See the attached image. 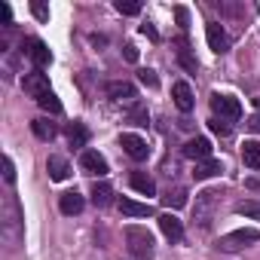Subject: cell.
Here are the masks:
<instances>
[{
	"label": "cell",
	"mask_w": 260,
	"mask_h": 260,
	"mask_svg": "<svg viewBox=\"0 0 260 260\" xmlns=\"http://www.w3.org/2000/svg\"><path fill=\"white\" fill-rule=\"evenodd\" d=\"M175 16H178V22H181V28H187V22H190V16H187V10H184V7H178V10H175Z\"/></svg>",
	"instance_id": "37"
},
{
	"label": "cell",
	"mask_w": 260,
	"mask_h": 260,
	"mask_svg": "<svg viewBox=\"0 0 260 260\" xmlns=\"http://www.w3.org/2000/svg\"><path fill=\"white\" fill-rule=\"evenodd\" d=\"M125 242L135 260H150L153 257V236L144 226H125Z\"/></svg>",
	"instance_id": "2"
},
{
	"label": "cell",
	"mask_w": 260,
	"mask_h": 260,
	"mask_svg": "<svg viewBox=\"0 0 260 260\" xmlns=\"http://www.w3.org/2000/svg\"><path fill=\"white\" fill-rule=\"evenodd\" d=\"M31 13H34V16H37L40 22H46V19H49V10H46V7L40 4V0H34V4H31Z\"/></svg>",
	"instance_id": "34"
},
{
	"label": "cell",
	"mask_w": 260,
	"mask_h": 260,
	"mask_svg": "<svg viewBox=\"0 0 260 260\" xmlns=\"http://www.w3.org/2000/svg\"><path fill=\"white\" fill-rule=\"evenodd\" d=\"M220 172H223V169H220L217 159H202V162H196L193 178H196V181H205V178H214V175H220Z\"/></svg>",
	"instance_id": "20"
},
{
	"label": "cell",
	"mask_w": 260,
	"mask_h": 260,
	"mask_svg": "<svg viewBox=\"0 0 260 260\" xmlns=\"http://www.w3.org/2000/svg\"><path fill=\"white\" fill-rule=\"evenodd\" d=\"M251 242H260V230H251V226H245V230L226 233V236L217 242V248H220V251H242V248H248Z\"/></svg>",
	"instance_id": "5"
},
{
	"label": "cell",
	"mask_w": 260,
	"mask_h": 260,
	"mask_svg": "<svg viewBox=\"0 0 260 260\" xmlns=\"http://www.w3.org/2000/svg\"><path fill=\"white\" fill-rule=\"evenodd\" d=\"M28 55L34 58L37 71H43V68H49V64H52V52H49V46H46V43H40V40H31V49H28Z\"/></svg>",
	"instance_id": "15"
},
{
	"label": "cell",
	"mask_w": 260,
	"mask_h": 260,
	"mask_svg": "<svg viewBox=\"0 0 260 260\" xmlns=\"http://www.w3.org/2000/svg\"><path fill=\"white\" fill-rule=\"evenodd\" d=\"M4 181H7L10 187L16 184V166H13V159H10V156H4Z\"/></svg>",
	"instance_id": "31"
},
{
	"label": "cell",
	"mask_w": 260,
	"mask_h": 260,
	"mask_svg": "<svg viewBox=\"0 0 260 260\" xmlns=\"http://www.w3.org/2000/svg\"><path fill=\"white\" fill-rule=\"evenodd\" d=\"M220 16H230V19H239V16H245V10L239 7V4H230V0H214L211 4Z\"/></svg>",
	"instance_id": "26"
},
{
	"label": "cell",
	"mask_w": 260,
	"mask_h": 260,
	"mask_svg": "<svg viewBox=\"0 0 260 260\" xmlns=\"http://www.w3.org/2000/svg\"><path fill=\"white\" fill-rule=\"evenodd\" d=\"M208 125H211V132H217V135H230V122L226 119H208Z\"/></svg>",
	"instance_id": "32"
},
{
	"label": "cell",
	"mask_w": 260,
	"mask_h": 260,
	"mask_svg": "<svg viewBox=\"0 0 260 260\" xmlns=\"http://www.w3.org/2000/svg\"><path fill=\"white\" fill-rule=\"evenodd\" d=\"M22 86H25V92L31 95V98H43V95H49V80H46V74H40V71H34V74H25V80H22Z\"/></svg>",
	"instance_id": "7"
},
{
	"label": "cell",
	"mask_w": 260,
	"mask_h": 260,
	"mask_svg": "<svg viewBox=\"0 0 260 260\" xmlns=\"http://www.w3.org/2000/svg\"><path fill=\"white\" fill-rule=\"evenodd\" d=\"M254 104H257V116H251V128L260 132V98H254Z\"/></svg>",
	"instance_id": "38"
},
{
	"label": "cell",
	"mask_w": 260,
	"mask_h": 260,
	"mask_svg": "<svg viewBox=\"0 0 260 260\" xmlns=\"http://www.w3.org/2000/svg\"><path fill=\"white\" fill-rule=\"evenodd\" d=\"M0 236L10 248H19L22 245V236H25V220H22V208H19V199L16 196H4V205H0Z\"/></svg>",
	"instance_id": "1"
},
{
	"label": "cell",
	"mask_w": 260,
	"mask_h": 260,
	"mask_svg": "<svg viewBox=\"0 0 260 260\" xmlns=\"http://www.w3.org/2000/svg\"><path fill=\"white\" fill-rule=\"evenodd\" d=\"M122 55H125L128 61H138V49H135L132 43H125V46H122Z\"/></svg>",
	"instance_id": "36"
},
{
	"label": "cell",
	"mask_w": 260,
	"mask_h": 260,
	"mask_svg": "<svg viewBox=\"0 0 260 260\" xmlns=\"http://www.w3.org/2000/svg\"><path fill=\"white\" fill-rule=\"evenodd\" d=\"M132 187H135L138 193H144V196H153V193H156L153 178H150V175H144V172H135V175H132Z\"/></svg>",
	"instance_id": "23"
},
{
	"label": "cell",
	"mask_w": 260,
	"mask_h": 260,
	"mask_svg": "<svg viewBox=\"0 0 260 260\" xmlns=\"http://www.w3.org/2000/svg\"><path fill=\"white\" fill-rule=\"evenodd\" d=\"M128 119H132L135 125H141V128H144V125L150 122V113H147V107H141V104H135V107H132V113H128Z\"/></svg>",
	"instance_id": "29"
},
{
	"label": "cell",
	"mask_w": 260,
	"mask_h": 260,
	"mask_svg": "<svg viewBox=\"0 0 260 260\" xmlns=\"http://www.w3.org/2000/svg\"><path fill=\"white\" fill-rule=\"evenodd\" d=\"M31 128H34V135H37L40 141H52V138H55V132H58L55 122H49L46 116H37V119L31 122Z\"/></svg>",
	"instance_id": "18"
},
{
	"label": "cell",
	"mask_w": 260,
	"mask_h": 260,
	"mask_svg": "<svg viewBox=\"0 0 260 260\" xmlns=\"http://www.w3.org/2000/svg\"><path fill=\"white\" fill-rule=\"evenodd\" d=\"M46 172H49V178H52V181H68L71 166H68V159H64V156H49Z\"/></svg>",
	"instance_id": "17"
},
{
	"label": "cell",
	"mask_w": 260,
	"mask_h": 260,
	"mask_svg": "<svg viewBox=\"0 0 260 260\" xmlns=\"http://www.w3.org/2000/svg\"><path fill=\"white\" fill-rule=\"evenodd\" d=\"M119 211L128 214V217H150L153 205H144V202H135V199H119Z\"/></svg>",
	"instance_id": "16"
},
{
	"label": "cell",
	"mask_w": 260,
	"mask_h": 260,
	"mask_svg": "<svg viewBox=\"0 0 260 260\" xmlns=\"http://www.w3.org/2000/svg\"><path fill=\"white\" fill-rule=\"evenodd\" d=\"M80 166H83L89 175H98V178H101V175H107V159H104L98 150H86V153H83V159H80Z\"/></svg>",
	"instance_id": "11"
},
{
	"label": "cell",
	"mask_w": 260,
	"mask_h": 260,
	"mask_svg": "<svg viewBox=\"0 0 260 260\" xmlns=\"http://www.w3.org/2000/svg\"><path fill=\"white\" fill-rule=\"evenodd\" d=\"M138 80H141V83H144V86H150V89H153V86H156V83H159V80H156V74H153V71H150V68H144V71H141V74H138Z\"/></svg>",
	"instance_id": "33"
},
{
	"label": "cell",
	"mask_w": 260,
	"mask_h": 260,
	"mask_svg": "<svg viewBox=\"0 0 260 260\" xmlns=\"http://www.w3.org/2000/svg\"><path fill=\"white\" fill-rule=\"evenodd\" d=\"M86 141H89V128L83 122H71L68 125V144L71 147H86Z\"/></svg>",
	"instance_id": "19"
},
{
	"label": "cell",
	"mask_w": 260,
	"mask_h": 260,
	"mask_svg": "<svg viewBox=\"0 0 260 260\" xmlns=\"http://www.w3.org/2000/svg\"><path fill=\"white\" fill-rule=\"evenodd\" d=\"M119 147L132 156L135 162H141V159H147V153H150V147H147V141L144 138H138V135H119Z\"/></svg>",
	"instance_id": "6"
},
{
	"label": "cell",
	"mask_w": 260,
	"mask_h": 260,
	"mask_svg": "<svg viewBox=\"0 0 260 260\" xmlns=\"http://www.w3.org/2000/svg\"><path fill=\"white\" fill-rule=\"evenodd\" d=\"M236 211H239V214H245V217H257V220H260V202H254V199L239 202V205H236Z\"/></svg>",
	"instance_id": "28"
},
{
	"label": "cell",
	"mask_w": 260,
	"mask_h": 260,
	"mask_svg": "<svg viewBox=\"0 0 260 260\" xmlns=\"http://www.w3.org/2000/svg\"><path fill=\"white\" fill-rule=\"evenodd\" d=\"M217 199H220V193H217V190H202V193L196 196L193 220H196L199 226H208V223H211V217H214V208H217Z\"/></svg>",
	"instance_id": "3"
},
{
	"label": "cell",
	"mask_w": 260,
	"mask_h": 260,
	"mask_svg": "<svg viewBox=\"0 0 260 260\" xmlns=\"http://www.w3.org/2000/svg\"><path fill=\"white\" fill-rule=\"evenodd\" d=\"M141 34H144V37H150V40H153V43H156V40H159V34H156V28H153V25H150V22H144V25H141Z\"/></svg>",
	"instance_id": "35"
},
{
	"label": "cell",
	"mask_w": 260,
	"mask_h": 260,
	"mask_svg": "<svg viewBox=\"0 0 260 260\" xmlns=\"http://www.w3.org/2000/svg\"><path fill=\"white\" fill-rule=\"evenodd\" d=\"M211 110H214L217 119H226V122H233V119L242 116V104H239V98H233V95H220V92L211 95Z\"/></svg>",
	"instance_id": "4"
},
{
	"label": "cell",
	"mask_w": 260,
	"mask_h": 260,
	"mask_svg": "<svg viewBox=\"0 0 260 260\" xmlns=\"http://www.w3.org/2000/svg\"><path fill=\"white\" fill-rule=\"evenodd\" d=\"M110 202H113V190L107 184H95L92 187V205L95 208H107Z\"/></svg>",
	"instance_id": "22"
},
{
	"label": "cell",
	"mask_w": 260,
	"mask_h": 260,
	"mask_svg": "<svg viewBox=\"0 0 260 260\" xmlns=\"http://www.w3.org/2000/svg\"><path fill=\"white\" fill-rule=\"evenodd\" d=\"M184 156H187V159H196V162L211 159V141H208V138H190V141L184 144Z\"/></svg>",
	"instance_id": "9"
},
{
	"label": "cell",
	"mask_w": 260,
	"mask_h": 260,
	"mask_svg": "<svg viewBox=\"0 0 260 260\" xmlns=\"http://www.w3.org/2000/svg\"><path fill=\"white\" fill-rule=\"evenodd\" d=\"M178 58H181V64H184L190 74H196V71H199V61L190 55V46H187V40H181V43H178Z\"/></svg>",
	"instance_id": "25"
},
{
	"label": "cell",
	"mask_w": 260,
	"mask_h": 260,
	"mask_svg": "<svg viewBox=\"0 0 260 260\" xmlns=\"http://www.w3.org/2000/svg\"><path fill=\"white\" fill-rule=\"evenodd\" d=\"M159 230H162L166 239H172V242H181V239H184V223H181L175 214H159Z\"/></svg>",
	"instance_id": "13"
},
{
	"label": "cell",
	"mask_w": 260,
	"mask_h": 260,
	"mask_svg": "<svg viewBox=\"0 0 260 260\" xmlns=\"http://www.w3.org/2000/svg\"><path fill=\"white\" fill-rule=\"evenodd\" d=\"M116 13H122V16H138L141 13V4H138V0H116Z\"/></svg>",
	"instance_id": "27"
},
{
	"label": "cell",
	"mask_w": 260,
	"mask_h": 260,
	"mask_svg": "<svg viewBox=\"0 0 260 260\" xmlns=\"http://www.w3.org/2000/svg\"><path fill=\"white\" fill-rule=\"evenodd\" d=\"M37 104H40L43 110H49V113H61V101H58V98H55L52 92H49V95H43V98H40Z\"/></svg>",
	"instance_id": "30"
},
{
	"label": "cell",
	"mask_w": 260,
	"mask_h": 260,
	"mask_svg": "<svg viewBox=\"0 0 260 260\" xmlns=\"http://www.w3.org/2000/svg\"><path fill=\"white\" fill-rule=\"evenodd\" d=\"M172 98H175V104H178L181 113H190V110H193V89H190V83L178 80V83L172 86Z\"/></svg>",
	"instance_id": "10"
},
{
	"label": "cell",
	"mask_w": 260,
	"mask_h": 260,
	"mask_svg": "<svg viewBox=\"0 0 260 260\" xmlns=\"http://www.w3.org/2000/svg\"><path fill=\"white\" fill-rule=\"evenodd\" d=\"M162 205L166 208H184L187 205V190L184 187H169L166 196H162Z\"/></svg>",
	"instance_id": "21"
},
{
	"label": "cell",
	"mask_w": 260,
	"mask_h": 260,
	"mask_svg": "<svg viewBox=\"0 0 260 260\" xmlns=\"http://www.w3.org/2000/svg\"><path fill=\"white\" fill-rule=\"evenodd\" d=\"M242 156H245L248 169H257L260 166V141H245L242 144Z\"/></svg>",
	"instance_id": "24"
},
{
	"label": "cell",
	"mask_w": 260,
	"mask_h": 260,
	"mask_svg": "<svg viewBox=\"0 0 260 260\" xmlns=\"http://www.w3.org/2000/svg\"><path fill=\"white\" fill-rule=\"evenodd\" d=\"M205 37H208V46H211V52L223 55V52L230 49V37H226V31H223L217 22H211V25L205 28Z\"/></svg>",
	"instance_id": "8"
},
{
	"label": "cell",
	"mask_w": 260,
	"mask_h": 260,
	"mask_svg": "<svg viewBox=\"0 0 260 260\" xmlns=\"http://www.w3.org/2000/svg\"><path fill=\"white\" fill-rule=\"evenodd\" d=\"M107 95L113 101H132L135 98V86L128 80H113V83H107Z\"/></svg>",
	"instance_id": "14"
},
{
	"label": "cell",
	"mask_w": 260,
	"mask_h": 260,
	"mask_svg": "<svg viewBox=\"0 0 260 260\" xmlns=\"http://www.w3.org/2000/svg\"><path fill=\"white\" fill-rule=\"evenodd\" d=\"M83 205H86V199H83L77 190H68V193L58 196V208H61V214H80Z\"/></svg>",
	"instance_id": "12"
}]
</instances>
